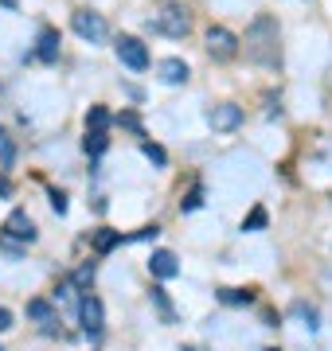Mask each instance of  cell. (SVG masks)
<instances>
[{"label": "cell", "mask_w": 332, "mask_h": 351, "mask_svg": "<svg viewBox=\"0 0 332 351\" xmlns=\"http://www.w3.org/2000/svg\"><path fill=\"white\" fill-rule=\"evenodd\" d=\"M114 51H117V59H121L129 71H145V66H149V47H145L137 36H117Z\"/></svg>", "instance_id": "1"}, {"label": "cell", "mask_w": 332, "mask_h": 351, "mask_svg": "<svg viewBox=\"0 0 332 351\" xmlns=\"http://www.w3.org/2000/svg\"><path fill=\"white\" fill-rule=\"evenodd\" d=\"M156 32H168V36H184L188 32V16L180 12V8H165V12L153 20Z\"/></svg>", "instance_id": "8"}, {"label": "cell", "mask_w": 332, "mask_h": 351, "mask_svg": "<svg viewBox=\"0 0 332 351\" xmlns=\"http://www.w3.org/2000/svg\"><path fill=\"white\" fill-rule=\"evenodd\" d=\"M8 328H12V313H8V308H0V332H8Z\"/></svg>", "instance_id": "24"}, {"label": "cell", "mask_w": 332, "mask_h": 351, "mask_svg": "<svg viewBox=\"0 0 332 351\" xmlns=\"http://www.w3.org/2000/svg\"><path fill=\"white\" fill-rule=\"evenodd\" d=\"M117 125H121V129H129V133H137V137H141V133H145V129H141V117H137V113H121V117H117Z\"/></svg>", "instance_id": "19"}, {"label": "cell", "mask_w": 332, "mask_h": 351, "mask_svg": "<svg viewBox=\"0 0 332 351\" xmlns=\"http://www.w3.org/2000/svg\"><path fill=\"white\" fill-rule=\"evenodd\" d=\"M51 207H55V215H67V195L63 191H51Z\"/></svg>", "instance_id": "23"}, {"label": "cell", "mask_w": 332, "mask_h": 351, "mask_svg": "<svg viewBox=\"0 0 332 351\" xmlns=\"http://www.w3.org/2000/svg\"><path fill=\"white\" fill-rule=\"evenodd\" d=\"M141 149H145V156H149V160H153L156 168H165V164H168V152L161 149V145H153V141H145Z\"/></svg>", "instance_id": "18"}, {"label": "cell", "mask_w": 332, "mask_h": 351, "mask_svg": "<svg viewBox=\"0 0 332 351\" xmlns=\"http://www.w3.org/2000/svg\"><path fill=\"white\" fill-rule=\"evenodd\" d=\"M36 59H43V63H55V59H59V32H55V27H43V32H39Z\"/></svg>", "instance_id": "9"}, {"label": "cell", "mask_w": 332, "mask_h": 351, "mask_svg": "<svg viewBox=\"0 0 332 351\" xmlns=\"http://www.w3.org/2000/svg\"><path fill=\"white\" fill-rule=\"evenodd\" d=\"M207 125L219 129V133H227V129H239L243 125V106H235V101H219L207 110Z\"/></svg>", "instance_id": "3"}, {"label": "cell", "mask_w": 332, "mask_h": 351, "mask_svg": "<svg viewBox=\"0 0 332 351\" xmlns=\"http://www.w3.org/2000/svg\"><path fill=\"white\" fill-rule=\"evenodd\" d=\"M55 301H71V285H59V289H55Z\"/></svg>", "instance_id": "25"}, {"label": "cell", "mask_w": 332, "mask_h": 351, "mask_svg": "<svg viewBox=\"0 0 332 351\" xmlns=\"http://www.w3.org/2000/svg\"><path fill=\"white\" fill-rule=\"evenodd\" d=\"M161 71V82H168V86H180V82H188V63L184 59H165V63L156 66Z\"/></svg>", "instance_id": "10"}, {"label": "cell", "mask_w": 332, "mask_h": 351, "mask_svg": "<svg viewBox=\"0 0 332 351\" xmlns=\"http://www.w3.org/2000/svg\"><path fill=\"white\" fill-rule=\"evenodd\" d=\"M117 242H121V230H106V226L102 230H94V250L98 254H110Z\"/></svg>", "instance_id": "12"}, {"label": "cell", "mask_w": 332, "mask_h": 351, "mask_svg": "<svg viewBox=\"0 0 332 351\" xmlns=\"http://www.w3.org/2000/svg\"><path fill=\"white\" fill-rule=\"evenodd\" d=\"M4 234L16 242H36V223L27 219V211H12L4 219Z\"/></svg>", "instance_id": "6"}, {"label": "cell", "mask_w": 332, "mask_h": 351, "mask_svg": "<svg viewBox=\"0 0 332 351\" xmlns=\"http://www.w3.org/2000/svg\"><path fill=\"white\" fill-rule=\"evenodd\" d=\"M180 207H184V211H195V207H204V188H192V191H188V199L180 203Z\"/></svg>", "instance_id": "21"}, {"label": "cell", "mask_w": 332, "mask_h": 351, "mask_svg": "<svg viewBox=\"0 0 332 351\" xmlns=\"http://www.w3.org/2000/svg\"><path fill=\"white\" fill-rule=\"evenodd\" d=\"M270 223V215H266V207H254V211L246 215V223H243V230H262V226Z\"/></svg>", "instance_id": "16"}, {"label": "cell", "mask_w": 332, "mask_h": 351, "mask_svg": "<svg viewBox=\"0 0 332 351\" xmlns=\"http://www.w3.org/2000/svg\"><path fill=\"white\" fill-rule=\"evenodd\" d=\"M106 125H110V110H106V106H90L86 129H106Z\"/></svg>", "instance_id": "14"}, {"label": "cell", "mask_w": 332, "mask_h": 351, "mask_svg": "<svg viewBox=\"0 0 332 351\" xmlns=\"http://www.w3.org/2000/svg\"><path fill=\"white\" fill-rule=\"evenodd\" d=\"M149 274H153V277H161V281H168V277H176V274H180L176 254H172V250H153V258H149Z\"/></svg>", "instance_id": "7"}, {"label": "cell", "mask_w": 332, "mask_h": 351, "mask_svg": "<svg viewBox=\"0 0 332 351\" xmlns=\"http://www.w3.org/2000/svg\"><path fill=\"white\" fill-rule=\"evenodd\" d=\"M71 27H75L86 43H102V39L110 36V27H106V20L98 12H75L71 16Z\"/></svg>", "instance_id": "2"}, {"label": "cell", "mask_w": 332, "mask_h": 351, "mask_svg": "<svg viewBox=\"0 0 332 351\" xmlns=\"http://www.w3.org/2000/svg\"><path fill=\"white\" fill-rule=\"evenodd\" d=\"M294 313L301 316V320H305V328H309V332L317 328V308H309V304H301V301H297V304H294Z\"/></svg>", "instance_id": "20"}, {"label": "cell", "mask_w": 332, "mask_h": 351, "mask_svg": "<svg viewBox=\"0 0 332 351\" xmlns=\"http://www.w3.org/2000/svg\"><path fill=\"white\" fill-rule=\"evenodd\" d=\"M78 316H82V332H86L90 339L98 336V332H102V324H106V313H102V301H98V297H82V301H78Z\"/></svg>", "instance_id": "4"}, {"label": "cell", "mask_w": 332, "mask_h": 351, "mask_svg": "<svg viewBox=\"0 0 332 351\" xmlns=\"http://www.w3.org/2000/svg\"><path fill=\"white\" fill-rule=\"evenodd\" d=\"M0 4H4V8H16V4H20V0H0Z\"/></svg>", "instance_id": "27"}, {"label": "cell", "mask_w": 332, "mask_h": 351, "mask_svg": "<svg viewBox=\"0 0 332 351\" xmlns=\"http://www.w3.org/2000/svg\"><path fill=\"white\" fill-rule=\"evenodd\" d=\"M27 316L43 324V320H51V304H47V301H27Z\"/></svg>", "instance_id": "17"}, {"label": "cell", "mask_w": 332, "mask_h": 351, "mask_svg": "<svg viewBox=\"0 0 332 351\" xmlns=\"http://www.w3.org/2000/svg\"><path fill=\"white\" fill-rule=\"evenodd\" d=\"M90 281H94V262H90V265H82V269L75 274V285H78V289H86Z\"/></svg>", "instance_id": "22"}, {"label": "cell", "mask_w": 332, "mask_h": 351, "mask_svg": "<svg viewBox=\"0 0 332 351\" xmlns=\"http://www.w3.org/2000/svg\"><path fill=\"white\" fill-rule=\"evenodd\" d=\"M207 51H211L215 59H235V55H239V39L230 36L227 27H211V32H207Z\"/></svg>", "instance_id": "5"}, {"label": "cell", "mask_w": 332, "mask_h": 351, "mask_svg": "<svg viewBox=\"0 0 332 351\" xmlns=\"http://www.w3.org/2000/svg\"><path fill=\"white\" fill-rule=\"evenodd\" d=\"M0 351H4V348H0Z\"/></svg>", "instance_id": "29"}, {"label": "cell", "mask_w": 332, "mask_h": 351, "mask_svg": "<svg viewBox=\"0 0 332 351\" xmlns=\"http://www.w3.org/2000/svg\"><path fill=\"white\" fill-rule=\"evenodd\" d=\"M266 351H278V348H266Z\"/></svg>", "instance_id": "28"}, {"label": "cell", "mask_w": 332, "mask_h": 351, "mask_svg": "<svg viewBox=\"0 0 332 351\" xmlns=\"http://www.w3.org/2000/svg\"><path fill=\"white\" fill-rule=\"evenodd\" d=\"M153 304L161 308V316H165L168 324H176V313H172V304H168V293H165V289H153Z\"/></svg>", "instance_id": "15"}, {"label": "cell", "mask_w": 332, "mask_h": 351, "mask_svg": "<svg viewBox=\"0 0 332 351\" xmlns=\"http://www.w3.org/2000/svg\"><path fill=\"white\" fill-rule=\"evenodd\" d=\"M219 301L223 304H250L254 293H250V289H219Z\"/></svg>", "instance_id": "13"}, {"label": "cell", "mask_w": 332, "mask_h": 351, "mask_svg": "<svg viewBox=\"0 0 332 351\" xmlns=\"http://www.w3.org/2000/svg\"><path fill=\"white\" fill-rule=\"evenodd\" d=\"M106 145H110V137H106V129H86V141H82V149L90 152V156H102Z\"/></svg>", "instance_id": "11"}, {"label": "cell", "mask_w": 332, "mask_h": 351, "mask_svg": "<svg viewBox=\"0 0 332 351\" xmlns=\"http://www.w3.org/2000/svg\"><path fill=\"white\" fill-rule=\"evenodd\" d=\"M8 195H12V184H8V180L0 176V199H8Z\"/></svg>", "instance_id": "26"}]
</instances>
